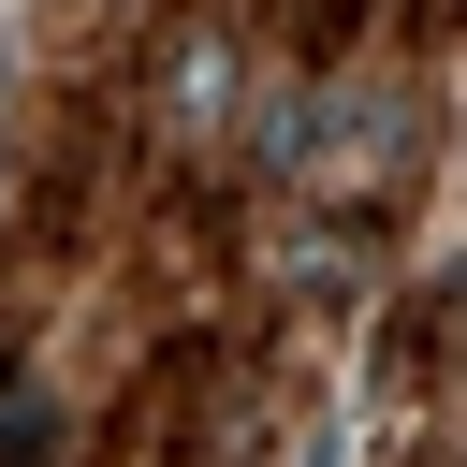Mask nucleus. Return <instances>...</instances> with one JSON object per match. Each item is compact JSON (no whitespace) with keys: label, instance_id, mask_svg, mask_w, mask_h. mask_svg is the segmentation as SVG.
I'll list each match as a JSON object with an SVG mask.
<instances>
[{"label":"nucleus","instance_id":"1","mask_svg":"<svg viewBox=\"0 0 467 467\" xmlns=\"http://www.w3.org/2000/svg\"><path fill=\"white\" fill-rule=\"evenodd\" d=\"M219 88H234V29H190V44H175V73H161V131H190V146H204V131H219Z\"/></svg>","mask_w":467,"mask_h":467},{"label":"nucleus","instance_id":"2","mask_svg":"<svg viewBox=\"0 0 467 467\" xmlns=\"http://www.w3.org/2000/svg\"><path fill=\"white\" fill-rule=\"evenodd\" d=\"M88 15H117V0H88Z\"/></svg>","mask_w":467,"mask_h":467}]
</instances>
